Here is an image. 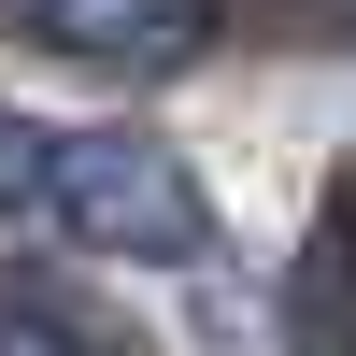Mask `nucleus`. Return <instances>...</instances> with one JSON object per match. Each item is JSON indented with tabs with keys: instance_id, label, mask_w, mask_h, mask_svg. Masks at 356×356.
<instances>
[{
	"instance_id": "f257e3e1",
	"label": "nucleus",
	"mask_w": 356,
	"mask_h": 356,
	"mask_svg": "<svg viewBox=\"0 0 356 356\" xmlns=\"http://www.w3.org/2000/svg\"><path fill=\"white\" fill-rule=\"evenodd\" d=\"M0 228L129 257V271H214L228 257L214 186H200L157 129H114V114H15V100H0Z\"/></svg>"
},
{
	"instance_id": "f03ea898",
	"label": "nucleus",
	"mask_w": 356,
	"mask_h": 356,
	"mask_svg": "<svg viewBox=\"0 0 356 356\" xmlns=\"http://www.w3.org/2000/svg\"><path fill=\"white\" fill-rule=\"evenodd\" d=\"M228 0H0L15 43H57V57H100V72H171V57L214 43Z\"/></svg>"
},
{
	"instance_id": "7ed1b4c3",
	"label": "nucleus",
	"mask_w": 356,
	"mask_h": 356,
	"mask_svg": "<svg viewBox=\"0 0 356 356\" xmlns=\"http://www.w3.org/2000/svg\"><path fill=\"white\" fill-rule=\"evenodd\" d=\"M0 356H129L114 328H86L72 300H29V285H0Z\"/></svg>"
},
{
	"instance_id": "20e7f679",
	"label": "nucleus",
	"mask_w": 356,
	"mask_h": 356,
	"mask_svg": "<svg viewBox=\"0 0 356 356\" xmlns=\"http://www.w3.org/2000/svg\"><path fill=\"white\" fill-rule=\"evenodd\" d=\"M314 15H342V29H356V0H314Z\"/></svg>"
}]
</instances>
